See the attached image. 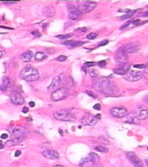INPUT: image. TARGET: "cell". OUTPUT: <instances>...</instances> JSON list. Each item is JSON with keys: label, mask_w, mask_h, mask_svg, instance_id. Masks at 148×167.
<instances>
[{"label": "cell", "mask_w": 148, "mask_h": 167, "mask_svg": "<svg viewBox=\"0 0 148 167\" xmlns=\"http://www.w3.org/2000/svg\"><path fill=\"white\" fill-rule=\"evenodd\" d=\"M95 89L99 92L108 95H116L119 92V89L116 84L108 79H99L94 83Z\"/></svg>", "instance_id": "obj_1"}, {"label": "cell", "mask_w": 148, "mask_h": 167, "mask_svg": "<svg viewBox=\"0 0 148 167\" xmlns=\"http://www.w3.org/2000/svg\"><path fill=\"white\" fill-rule=\"evenodd\" d=\"M20 75L22 79L28 82L35 81L39 78V74L38 70L30 65L24 67L22 70Z\"/></svg>", "instance_id": "obj_2"}, {"label": "cell", "mask_w": 148, "mask_h": 167, "mask_svg": "<svg viewBox=\"0 0 148 167\" xmlns=\"http://www.w3.org/2000/svg\"><path fill=\"white\" fill-rule=\"evenodd\" d=\"M54 117L59 121L73 122L76 119V117L71 112L68 110H62L54 113Z\"/></svg>", "instance_id": "obj_3"}, {"label": "cell", "mask_w": 148, "mask_h": 167, "mask_svg": "<svg viewBox=\"0 0 148 167\" xmlns=\"http://www.w3.org/2000/svg\"><path fill=\"white\" fill-rule=\"evenodd\" d=\"M141 48V45L139 44L135 43H129L126 44L122 47H120L117 51V53H121L123 55H126L127 53H135L139 51Z\"/></svg>", "instance_id": "obj_4"}, {"label": "cell", "mask_w": 148, "mask_h": 167, "mask_svg": "<svg viewBox=\"0 0 148 167\" xmlns=\"http://www.w3.org/2000/svg\"><path fill=\"white\" fill-rule=\"evenodd\" d=\"M99 161V156L94 153H90L88 155L81 160L79 165L81 167H92Z\"/></svg>", "instance_id": "obj_5"}, {"label": "cell", "mask_w": 148, "mask_h": 167, "mask_svg": "<svg viewBox=\"0 0 148 167\" xmlns=\"http://www.w3.org/2000/svg\"><path fill=\"white\" fill-rule=\"evenodd\" d=\"M100 118V114L93 116L90 113H86L81 119V123L83 125L94 126Z\"/></svg>", "instance_id": "obj_6"}, {"label": "cell", "mask_w": 148, "mask_h": 167, "mask_svg": "<svg viewBox=\"0 0 148 167\" xmlns=\"http://www.w3.org/2000/svg\"><path fill=\"white\" fill-rule=\"evenodd\" d=\"M68 90L65 87L58 88L52 94L51 99L53 101H59L64 99L68 95Z\"/></svg>", "instance_id": "obj_7"}, {"label": "cell", "mask_w": 148, "mask_h": 167, "mask_svg": "<svg viewBox=\"0 0 148 167\" xmlns=\"http://www.w3.org/2000/svg\"><path fill=\"white\" fill-rule=\"evenodd\" d=\"M143 77L144 72L141 71H131L124 75V79L130 82H134L140 80Z\"/></svg>", "instance_id": "obj_8"}, {"label": "cell", "mask_w": 148, "mask_h": 167, "mask_svg": "<svg viewBox=\"0 0 148 167\" xmlns=\"http://www.w3.org/2000/svg\"><path fill=\"white\" fill-rule=\"evenodd\" d=\"M67 8L68 17L71 20L78 19L82 14L81 11L76 6L72 4H68Z\"/></svg>", "instance_id": "obj_9"}, {"label": "cell", "mask_w": 148, "mask_h": 167, "mask_svg": "<svg viewBox=\"0 0 148 167\" xmlns=\"http://www.w3.org/2000/svg\"><path fill=\"white\" fill-rule=\"evenodd\" d=\"M81 3L82 4H79V7L77 8L81 11L82 13H89L97 6V3L95 2L83 1Z\"/></svg>", "instance_id": "obj_10"}, {"label": "cell", "mask_w": 148, "mask_h": 167, "mask_svg": "<svg viewBox=\"0 0 148 167\" xmlns=\"http://www.w3.org/2000/svg\"><path fill=\"white\" fill-rule=\"evenodd\" d=\"M109 113L112 117L120 118L126 116L128 112L125 108L122 107V106H119V107H115L109 110Z\"/></svg>", "instance_id": "obj_11"}, {"label": "cell", "mask_w": 148, "mask_h": 167, "mask_svg": "<svg viewBox=\"0 0 148 167\" xmlns=\"http://www.w3.org/2000/svg\"><path fill=\"white\" fill-rule=\"evenodd\" d=\"M126 157L128 160L134 167H143L142 161L135 153L128 152L127 153Z\"/></svg>", "instance_id": "obj_12"}, {"label": "cell", "mask_w": 148, "mask_h": 167, "mask_svg": "<svg viewBox=\"0 0 148 167\" xmlns=\"http://www.w3.org/2000/svg\"><path fill=\"white\" fill-rule=\"evenodd\" d=\"M138 118L141 121L148 117V109L145 106H140L134 112Z\"/></svg>", "instance_id": "obj_13"}, {"label": "cell", "mask_w": 148, "mask_h": 167, "mask_svg": "<svg viewBox=\"0 0 148 167\" xmlns=\"http://www.w3.org/2000/svg\"><path fill=\"white\" fill-rule=\"evenodd\" d=\"M27 135V132L26 130L22 129H16L13 131L12 133V139H16L23 141Z\"/></svg>", "instance_id": "obj_14"}, {"label": "cell", "mask_w": 148, "mask_h": 167, "mask_svg": "<svg viewBox=\"0 0 148 167\" xmlns=\"http://www.w3.org/2000/svg\"><path fill=\"white\" fill-rule=\"evenodd\" d=\"M130 69V65L127 63L120 64L119 66L113 70L115 73L118 75H125L127 74Z\"/></svg>", "instance_id": "obj_15"}, {"label": "cell", "mask_w": 148, "mask_h": 167, "mask_svg": "<svg viewBox=\"0 0 148 167\" xmlns=\"http://www.w3.org/2000/svg\"><path fill=\"white\" fill-rule=\"evenodd\" d=\"M61 81H62V79L60 76L57 75V76L54 77L52 80L51 84L48 87V92L53 93L54 90H56V88L60 85Z\"/></svg>", "instance_id": "obj_16"}, {"label": "cell", "mask_w": 148, "mask_h": 167, "mask_svg": "<svg viewBox=\"0 0 148 167\" xmlns=\"http://www.w3.org/2000/svg\"><path fill=\"white\" fill-rule=\"evenodd\" d=\"M42 154L44 157L52 160L58 159L60 157V155H59L57 151L53 150H46L43 151L42 153Z\"/></svg>", "instance_id": "obj_17"}, {"label": "cell", "mask_w": 148, "mask_h": 167, "mask_svg": "<svg viewBox=\"0 0 148 167\" xmlns=\"http://www.w3.org/2000/svg\"><path fill=\"white\" fill-rule=\"evenodd\" d=\"M85 42L81 41H66L63 44L68 48H74L82 46Z\"/></svg>", "instance_id": "obj_18"}, {"label": "cell", "mask_w": 148, "mask_h": 167, "mask_svg": "<svg viewBox=\"0 0 148 167\" xmlns=\"http://www.w3.org/2000/svg\"><path fill=\"white\" fill-rule=\"evenodd\" d=\"M11 102L16 105H21L24 103V98L19 94H14L10 97Z\"/></svg>", "instance_id": "obj_19"}, {"label": "cell", "mask_w": 148, "mask_h": 167, "mask_svg": "<svg viewBox=\"0 0 148 167\" xmlns=\"http://www.w3.org/2000/svg\"><path fill=\"white\" fill-rule=\"evenodd\" d=\"M126 122L130 124H139L141 121L138 118V117L136 116L134 112H133L127 116Z\"/></svg>", "instance_id": "obj_20"}, {"label": "cell", "mask_w": 148, "mask_h": 167, "mask_svg": "<svg viewBox=\"0 0 148 167\" xmlns=\"http://www.w3.org/2000/svg\"><path fill=\"white\" fill-rule=\"evenodd\" d=\"M44 16L46 18H51L53 17L56 13L55 9L53 7H46L43 9V11Z\"/></svg>", "instance_id": "obj_21"}, {"label": "cell", "mask_w": 148, "mask_h": 167, "mask_svg": "<svg viewBox=\"0 0 148 167\" xmlns=\"http://www.w3.org/2000/svg\"><path fill=\"white\" fill-rule=\"evenodd\" d=\"M33 56V53L31 51H27L26 52L23 53L20 56V59L23 62H28L31 60Z\"/></svg>", "instance_id": "obj_22"}, {"label": "cell", "mask_w": 148, "mask_h": 167, "mask_svg": "<svg viewBox=\"0 0 148 167\" xmlns=\"http://www.w3.org/2000/svg\"><path fill=\"white\" fill-rule=\"evenodd\" d=\"M10 79L7 76H5L2 79V85L0 86V89L5 90L10 84Z\"/></svg>", "instance_id": "obj_23"}, {"label": "cell", "mask_w": 148, "mask_h": 167, "mask_svg": "<svg viewBox=\"0 0 148 167\" xmlns=\"http://www.w3.org/2000/svg\"><path fill=\"white\" fill-rule=\"evenodd\" d=\"M137 12V10H133V11H130L129 12H127L126 14L122 15V16L120 17V19L122 20H126L127 19H129L131 18L132 16H133L135 14V13Z\"/></svg>", "instance_id": "obj_24"}, {"label": "cell", "mask_w": 148, "mask_h": 167, "mask_svg": "<svg viewBox=\"0 0 148 167\" xmlns=\"http://www.w3.org/2000/svg\"><path fill=\"white\" fill-rule=\"evenodd\" d=\"M22 141L19 140V139H12L11 140L8 141L6 142V145L8 146H15L19 143H20Z\"/></svg>", "instance_id": "obj_25"}, {"label": "cell", "mask_w": 148, "mask_h": 167, "mask_svg": "<svg viewBox=\"0 0 148 167\" xmlns=\"http://www.w3.org/2000/svg\"><path fill=\"white\" fill-rule=\"evenodd\" d=\"M35 57V59L36 60H38V61H41V60H43L45 58L46 55L43 52H37L34 56Z\"/></svg>", "instance_id": "obj_26"}, {"label": "cell", "mask_w": 148, "mask_h": 167, "mask_svg": "<svg viewBox=\"0 0 148 167\" xmlns=\"http://www.w3.org/2000/svg\"><path fill=\"white\" fill-rule=\"evenodd\" d=\"M95 150L98 152L101 153H106L108 151V149L104 146H102L101 145H97L95 147Z\"/></svg>", "instance_id": "obj_27"}, {"label": "cell", "mask_w": 148, "mask_h": 167, "mask_svg": "<svg viewBox=\"0 0 148 167\" xmlns=\"http://www.w3.org/2000/svg\"><path fill=\"white\" fill-rule=\"evenodd\" d=\"M88 72H89L90 76L92 77H96L97 76L98 74V71L95 69H90L89 70H88Z\"/></svg>", "instance_id": "obj_28"}, {"label": "cell", "mask_w": 148, "mask_h": 167, "mask_svg": "<svg viewBox=\"0 0 148 167\" xmlns=\"http://www.w3.org/2000/svg\"><path fill=\"white\" fill-rule=\"evenodd\" d=\"M97 36H98V34L96 33H90L88 35H87L86 37L88 40H94L97 38Z\"/></svg>", "instance_id": "obj_29"}, {"label": "cell", "mask_w": 148, "mask_h": 167, "mask_svg": "<svg viewBox=\"0 0 148 167\" xmlns=\"http://www.w3.org/2000/svg\"><path fill=\"white\" fill-rule=\"evenodd\" d=\"M71 36V35L65 34V35H58V36H57L56 37L58 39H60V40H66V39H68V38H69Z\"/></svg>", "instance_id": "obj_30"}, {"label": "cell", "mask_w": 148, "mask_h": 167, "mask_svg": "<svg viewBox=\"0 0 148 167\" xmlns=\"http://www.w3.org/2000/svg\"><path fill=\"white\" fill-rule=\"evenodd\" d=\"M67 56H65L64 55H60V56H59L56 59H57V60H58V61L64 62L67 60Z\"/></svg>", "instance_id": "obj_31"}, {"label": "cell", "mask_w": 148, "mask_h": 167, "mask_svg": "<svg viewBox=\"0 0 148 167\" xmlns=\"http://www.w3.org/2000/svg\"><path fill=\"white\" fill-rule=\"evenodd\" d=\"M108 40H103V41H101L99 44H98V46L99 47H103V46H104V45H107L108 43Z\"/></svg>", "instance_id": "obj_32"}, {"label": "cell", "mask_w": 148, "mask_h": 167, "mask_svg": "<svg viewBox=\"0 0 148 167\" xmlns=\"http://www.w3.org/2000/svg\"><path fill=\"white\" fill-rule=\"evenodd\" d=\"M31 34L35 37H40L41 36V33L38 31H33L31 32Z\"/></svg>", "instance_id": "obj_33"}, {"label": "cell", "mask_w": 148, "mask_h": 167, "mask_svg": "<svg viewBox=\"0 0 148 167\" xmlns=\"http://www.w3.org/2000/svg\"><path fill=\"white\" fill-rule=\"evenodd\" d=\"M98 66L100 67H105L107 65V62H106L105 60H102V61L98 62Z\"/></svg>", "instance_id": "obj_34"}, {"label": "cell", "mask_w": 148, "mask_h": 167, "mask_svg": "<svg viewBox=\"0 0 148 167\" xmlns=\"http://www.w3.org/2000/svg\"><path fill=\"white\" fill-rule=\"evenodd\" d=\"M132 20H129V21H128L127 22H126L124 24H123L121 27H120V29L121 30H122V29H124V28H126L127 27H128L131 23H132Z\"/></svg>", "instance_id": "obj_35"}, {"label": "cell", "mask_w": 148, "mask_h": 167, "mask_svg": "<svg viewBox=\"0 0 148 167\" xmlns=\"http://www.w3.org/2000/svg\"><path fill=\"white\" fill-rule=\"evenodd\" d=\"M96 63L95 62H86L84 63V65L88 67H92V66H94L96 65Z\"/></svg>", "instance_id": "obj_36"}, {"label": "cell", "mask_w": 148, "mask_h": 167, "mask_svg": "<svg viewBox=\"0 0 148 167\" xmlns=\"http://www.w3.org/2000/svg\"><path fill=\"white\" fill-rule=\"evenodd\" d=\"M138 17H148V11L144 12L143 13H140L139 15H138Z\"/></svg>", "instance_id": "obj_37"}, {"label": "cell", "mask_w": 148, "mask_h": 167, "mask_svg": "<svg viewBox=\"0 0 148 167\" xmlns=\"http://www.w3.org/2000/svg\"><path fill=\"white\" fill-rule=\"evenodd\" d=\"M16 3H18V1H3V3L8 5L12 4H15Z\"/></svg>", "instance_id": "obj_38"}, {"label": "cell", "mask_w": 148, "mask_h": 167, "mask_svg": "<svg viewBox=\"0 0 148 167\" xmlns=\"http://www.w3.org/2000/svg\"><path fill=\"white\" fill-rule=\"evenodd\" d=\"M93 108L96 110H99L101 109V106L100 104H95L94 106H93Z\"/></svg>", "instance_id": "obj_39"}, {"label": "cell", "mask_w": 148, "mask_h": 167, "mask_svg": "<svg viewBox=\"0 0 148 167\" xmlns=\"http://www.w3.org/2000/svg\"><path fill=\"white\" fill-rule=\"evenodd\" d=\"M145 66H146V65H134V67H135L139 68V69L145 68Z\"/></svg>", "instance_id": "obj_40"}, {"label": "cell", "mask_w": 148, "mask_h": 167, "mask_svg": "<svg viewBox=\"0 0 148 167\" xmlns=\"http://www.w3.org/2000/svg\"><path fill=\"white\" fill-rule=\"evenodd\" d=\"M8 135L7 133H3L1 136V138L3 139H6L7 138H8Z\"/></svg>", "instance_id": "obj_41"}, {"label": "cell", "mask_w": 148, "mask_h": 167, "mask_svg": "<svg viewBox=\"0 0 148 167\" xmlns=\"http://www.w3.org/2000/svg\"><path fill=\"white\" fill-rule=\"evenodd\" d=\"M21 153H22V152H21V151H20V150H17L16 152H15V153H14V156L15 157H19L20 154H21Z\"/></svg>", "instance_id": "obj_42"}, {"label": "cell", "mask_w": 148, "mask_h": 167, "mask_svg": "<svg viewBox=\"0 0 148 167\" xmlns=\"http://www.w3.org/2000/svg\"><path fill=\"white\" fill-rule=\"evenodd\" d=\"M28 110H29V109H28V108H27V107H24V108H23V109H22V112H23V113H27L28 112Z\"/></svg>", "instance_id": "obj_43"}, {"label": "cell", "mask_w": 148, "mask_h": 167, "mask_svg": "<svg viewBox=\"0 0 148 167\" xmlns=\"http://www.w3.org/2000/svg\"><path fill=\"white\" fill-rule=\"evenodd\" d=\"M35 103L34 102H33V101H31V102H29V106H30L31 108H34L35 106Z\"/></svg>", "instance_id": "obj_44"}, {"label": "cell", "mask_w": 148, "mask_h": 167, "mask_svg": "<svg viewBox=\"0 0 148 167\" xmlns=\"http://www.w3.org/2000/svg\"><path fill=\"white\" fill-rule=\"evenodd\" d=\"M144 73L148 74V64L147 65H146L145 67L144 68Z\"/></svg>", "instance_id": "obj_45"}, {"label": "cell", "mask_w": 148, "mask_h": 167, "mask_svg": "<svg viewBox=\"0 0 148 167\" xmlns=\"http://www.w3.org/2000/svg\"><path fill=\"white\" fill-rule=\"evenodd\" d=\"M143 100H144L146 103L148 104V94L146 95L144 97V98H143Z\"/></svg>", "instance_id": "obj_46"}, {"label": "cell", "mask_w": 148, "mask_h": 167, "mask_svg": "<svg viewBox=\"0 0 148 167\" xmlns=\"http://www.w3.org/2000/svg\"><path fill=\"white\" fill-rule=\"evenodd\" d=\"M86 92H87V95H90V96L94 98V96L92 92H90V91H86Z\"/></svg>", "instance_id": "obj_47"}, {"label": "cell", "mask_w": 148, "mask_h": 167, "mask_svg": "<svg viewBox=\"0 0 148 167\" xmlns=\"http://www.w3.org/2000/svg\"><path fill=\"white\" fill-rule=\"evenodd\" d=\"M53 167H65V166H64L63 165H56L54 166Z\"/></svg>", "instance_id": "obj_48"}, {"label": "cell", "mask_w": 148, "mask_h": 167, "mask_svg": "<svg viewBox=\"0 0 148 167\" xmlns=\"http://www.w3.org/2000/svg\"><path fill=\"white\" fill-rule=\"evenodd\" d=\"M4 147V146L3 144H0V149H3Z\"/></svg>", "instance_id": "obj_49"}, {"label": "cell", "mask_w": 148, "mask_h": 167, "mask_svg": "<svg viewBox=\"0 0 148 167\" xmlns=\"http://www.w3.org/2000/svg\"><path fill=\"white\" fill-rule=\"evenodd\" d=\"M145 162H146V164L147 166H148V159H146V160H145Z\"/></svg>", "instance_id": "obj_50"}, {"label": "cell", "mask_w": 148, "mask_h": 167, "mask_svg": "<svg viewBox=\"0 0 148 167\" xmlns=\"http://www.w3.org/2000/svg\"><path fill=\"white\" fill-rule=\"evenodd\" d=\"M2 56V52L0 51V57H1Z\"/></svg>", "instance_id": "obj_51"}, {"label": "cell", "mask_w": 148, "mask_h": 167, "mask_svg": "<svg viewBox=\"0 0 148 167\" xmlns=\"http://www.w3.org/2000/svg\"><path fill=\"white\" fill-rule=\"evenodd\" d=\"M147 150H148V147H147Z\"/></svg>", "instance_id": "obj_52"}]
</instances>
